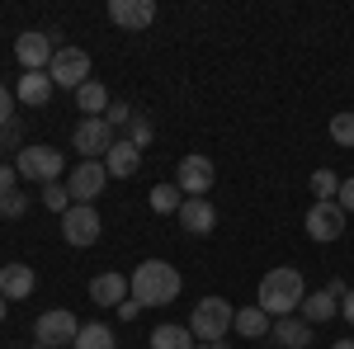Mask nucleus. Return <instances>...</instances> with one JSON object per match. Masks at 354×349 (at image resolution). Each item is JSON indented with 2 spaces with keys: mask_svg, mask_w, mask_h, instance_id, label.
I'll return each mask as SVG.
<instances>
[{
  "mask_svg": "<svg viewBox=\"0 0 354 349\" xmlns=\"http://www.w3.org/2000/svg\"><path fill=\"white\" fill-rule=\"evenodd\" d=\"M128 288H133V302H142V307H170L185 288V279L170 260H142L128 279Z\"/></svg>",
  "mask_w": 354,
  "mask_h": 349,
  "instance_id": "f257e3e1",
  "label": "nucleus"
},
{
  "mask_svg": "<svg viewBox=\"0 0 354 349\" xmlns=\"http://www.w3.org/2000/svg\"><path fill=\"white\" fill-rule=\"evenodd\" d=\"M302 297H307V283H302V274H298L293 265H279V269H270V274L260 279L255 307H265L274 321H279V317H293V312H298Z\"/></svg>",
  "mask_w": 354,
  "mask_h": 349,
  "instance_id": "f03ea898",
  "label": "nucleus"
},
{
  "mask_svg": "<svg viewBox=\"0 0 354 349\" xmlns=\"http://www.w3.org/2000/svg\"><path fill=\"white\" fill-rule=\"evenodd\" d=\"M15 170H19V180H28V185H57L62 170H66V156L57 147H19L15 151Z\"/></svg>",
  "mask_w": 354,
  "mask_h": 349,
  "instance_id": "7ed1b4c3",
  "label": "nucleus"
},
{
  "mask_svg": "<svg viewBox=\"0 0 354 349\" xmlns=\"http://www.w3.org/2000/svg\"><path fill=\"white\" fill-rule=\"evenodd\" d=\"M232 321H236V307L227 297H203V302H194L189 330H194V340H227Z\"/></svg>",
  "mask_w": 354,
  "mask_h": 349,
  "instance_id": "20e7f679",
  "label": "nucleus"
},
{
  "mask_svg": "<svg viewBox=\"0 0 354 349\" xmlns=\"http://www.w3.org/2000/svg\"><path fill=\"white\" fill-rule=\"evenodd\" d=\"M57 38H62L57 28H53V33H43V28L19 33V38H15V62H19L24 71H48V66H53V57H57V48H62Z\"/></svg>",
  "mask_w": 354,
  "mask_h": 349,
  "instance_id": "39448f33",
  "label": "nucleus"
},
{
  "mask_svg": "<svg viewBox=\"0 0 354 349\" xmlns=\"http://www.w3.org/2000/svg\"><path fill=\"white\" fill-rule=\"evenodd\" d=\"M76 335H81V321H76L66 307L43 312V317L33 321V345H43V349H71V345H76Z\"/></svg>",
  "mask_w": 354,
  "mask_h": 349,
  "instance_id": "423d86ee",
  "label": "nucleus"
},
{
  "mask_svg": "<svg viewBox=\"0 0 354 349\" xmlns=\"http://www.w3.org/2000/svg\"><path fill=\"white\" fill-rule=\"evenodd\" d=\"M100 232H104V222L95 213V203H71V208L62 213V236H66V245H76V250L95 245Z\"/></svg>",
  "mask_w": 354,
  "mask_h": 349,
  "instance_id": "0eeeda50",
  "label": "nucleus"
},
{
  "mask_svg": "<svg viewBox=\"0 0 354 349\" xmlns=\"http://www.w3.org/2000/svg\"><path fill=\"white\" fill-rule=\"evenodd\" d=\"M48 76H53V85H62V90H81V85L90 81V53L62 43L57 57H53V66H48Z\"/></svg>",
  "mask_w": 354,
  "mask_h": 349,
  "instance_id": "6e6552de",
  "label": "nucleus"
},
{
  "mask_svg": "<svg viewBox=\"0 0 354 349\" xmlns=\"http://www.w3.org/2000/svg\"><path fill=\"white\" fill-rule=\"evenodd\" d=\"M213 180H218V170H213V161H208V156H198V151L180 156V165H175V185H180V194H185V198H208Z\"/></svg>",
  "mask_w": 354,
  "mask_h": 349,
  "instance_id": "1a4fd4ad",
  "label": "nucleus"
},
{
  "mask_svg": "<svg viewBox=\"0 0 354 349\" xmlns=\"http://www.w3.org/2000/svg\"><path fill=\"white\" fill-rule=\"evenodd\" d=\"M345 222H350V213H345L340 203H312L302 227H307V236H312L317 245H330V241L345 236Z\"/></svg>",
  "mask_w": 354,
  "mask_h": 349,
  "instance_id": "9d476101",
  "label": "nucleus"
},
{
  "mask_svg": "<svg viewBox=\"0 0 354 349\" xmlns=\"http://www.w3.org/2000/svg\"><path fill=\"white\" fill-rule=\"evenodd\" d=\"M113 142H118V137H113V128L104 118H81L76 133H71V147L81 151V161H104Z\"/></svg>",
  "mask_w": 354,
  "mask_h": 349,
  "instance_id": "9b49d317",
  "label": "nucleus"
},
{
  "mask_svg": "<svg viewBox=\"0 0 354 349\" xmlns=\"http://www.w3.org/2000/svg\"><path fill=\"white\" fill-rule=\"evenodd\" d=\"M109 185V170L104 161H81L66 170V189H71V203H95Z\"/></svg>",
  "mask_w": 354,
  "mask_h": 349,
  "instance_id": "f8f14e48",
  "label": "nucleus"
},
{
  "mask_svg": "<svg viewBox=\"0 0 354 349\" xmlns=\"http://www.w3.org/2000/svg\"><path fill=\"white\" fill-rule=\"evenodd\" d=\"M109 19L118 28H128V33L151 28L156 24V0H109Z\"/></svg>",
  "mask_w": 354,
  "mask_h": 349,
  "instance_id": "ddd939ff",
  "label": "nucleus"
},
{
  "mask_svg": "<svg viewBox=\"0 0 354 349\" xmlns=\"http://www.w3.org/2000/svg\"><path fill=\"white\" fill-rule=\"evenodd\" d=\"M180 227L189 232V236H208L213 227H218V208L208 203V198H185V208H180Z\"/></svg>",
  "mask_w": 354,
  "mask_h": 349,
  "instance_id": "4468645a",
  "label": "nucleus"
},
{
  "mask_svg": "<svg viewBox=\"0 0 354 349\" xmlns=\"http://www.w3.org/2000/svg\"><path fill=\"white\" fill-rule=\"evenodd\" d=\"M128 297H133L128 279L113 274V269H104V274L90 279V302H100V307H118V302H128Z\"/></svg>",
  "mask_w": 354,
  "mask_h": 349,
  "instance_id": "2eb2a0df",
  "label": "nucleus"
},
{
  "mask_svg": "<svg viewBox=\"0 0 354 349\" xmlns=\"http://www.w3.org/2000/svg\"><path fill=\"white\" fill-rule=\"evenodd\" d=\"M104 170H109V180H133L137 170H142V151H137L128 137H118L109 147V156H104Z\"/></svg>",
  "mask_w": 354,
  "mask_h": 349,
  "instance_id": "dca6fc26",
  "label": "nucleus"
},
{
  "mask_svg": "<svg viewBox=\"0 0 354 349\" xmlns=\"http://www.w3.org/2000/svg\"><path fill=\"white\" fill-rule=\"evenodd\" d=\"M33 288H38L33 265H0V293H5V302H19V297H28Z\"/></svg>",
  "mask_w": 354,
  "mask_h": 349,
  "instance_id": "f3484780",
  "label": "nucleus"
},
{
  "mask_svg": "<svg viewBox=\"0 0 354 349\" xmlns=\"http://www.w3.org/2000/svg\"><path fill=\"white\" fill-rule=\"evenodd\" d=\"M48 95H53V76H48V71H24V76L15 81V100L28 104V109L48 104Z\"/></svg>",
  "mask_w": 354,
  "mask_h": 349,
  "instance_id": "a211bd4d",
  "label": "nucleus"
},
{
  "mask_svg": "<svg viewBox=\"0 0 354 349\" xmlns=\"http://www.w3.org/2000/svg\"><path fill=\"white\" fill-rule=\"evenodd\" d=\"M270 340H279L283 349H307L312 345V326L302 321V317H279L270 330Z\"/></svg>",
  "mask_w": 354,
  "mask_h": 349,
  "instance_id": "6ab92c4d",
  "label": "nucleus"
},
{
  "mask_svg": "<svg viewBox=\"0 0 354 349\" xmlns=\"http://www.w3.org/2000/svg\"><path fill=\"white\" fill-rule=\"evenodd\" d=\"M298 312H302V321H307V326H326L330 317H340V302H335V297H330L326 288H317V293H307V297H302V307H298Z\"/></svg>",
  "mask_w": 354,
  "mask_h": 349,
  "instance_id": "aec40b11",
  "label": "nucleus"
},
{
  "mask_svg": "<svg viewBox=\"0 0 354 349\" xmlns=\"http://www.w3.org/2000/svg\"><path fill=\"white\" fill-rule=\"evenodd\" d=\"M232 330L245 335V340H265V335L274 330V317L265 312V307H241V312H236V321H232Z\"/></svg>",
  "mask_w": 354,
  "mask_h": 349,
  "instance_id": "412c9836",
  "label": "nucleus"
},
{
  "mask_svg": "<svg viewBox=\"0 0 354 349\" xmlns=\"http://www.w3.org/2000/svg\"><path fill=\"white\" fill-rule=\"evenodd\" d=\"M113 100H109V90L100 81H85L81 90H76V109H81L85 118H104V109H109Z\"/></svg>",
  "mask_w": 354,
  "mask_h": 349,
  "instance_id": "4be33fe9",
  "label": "nucleus"
},
{
  "mask_svg": "<svg viewBox=\"0 0 354 349\" xmlns=\"http://www.w3.org/2000/svg\"><path fill=\"white\" fill-rule=\"evenodd\" d=\"M198 340H194L189 326H156L151 330V349H194Z\"/></svg>",
  "mask_w": 354,
  "mask_h": 349,
  "instance_id": "5701e85b",
  "label": "nucleus"
},
{
  "mask_svg": "<svg viewBox=\"0 0 354 349\" xmlns=\"http://www.w3.org/2000/svg\"><path fill=\"white\" fill-rule=\"evenodd\" d=\"M118 340H113V330L104 321H90V326H81V335H76V345L71 349H113Z\"/></svg>",
  "mask_w": 354,
  "mask_h": 349,
  "instance_id": "b1692460",
  "label": "nucleus"
},
{
  "mask_svg": "<svg viewBox=\"0 0 354 349\" xmlns=\"http://www.w3.org/2000/svg\"><path fill=\"white\" fill-rule=\"evenodd\" d=\"M312 194H317V203H335V194H340V175L326 170V165H317V170H312Z\"/></svg>",
  "mask_w": 354,
  "mask_h": 349,
  "instance_id": "393cba45",
  "label": "nucleus"
},
{
  "mask_svg": "<svg viewBox=\"0 0 354 349\" xmlns=\"http://www.w3.org/2000/svg\"><path fill=\"white\" fill-rule=\"evenodd\" d=\"M180 208H185L180 185H156L151 189V213H180Z\"/></svg>",
  "mask_w": 354,
  "mask_h": 349,
  "instance_id": "a878e982",
  "label": "nucleus"
},
{
  "mask_svg": "<svg viewBox=\"0 0 354 349\" xmlns=\"http://www.w3.org/2000/svg\"><path fill=\"white\" fill-rule=\"evenodd\" d=\"M330 142L345 147V151H354V113H335V118H330Z\"/></svg>",
  "mask_w": 354,
  "mask_h": 349,
  "instance_id": "bb28decb",
  "label": "nucleus"
},
{
  "mask_svg": "<svg viewBox=\"0 0 354 349\" xmlns=\"http://www.w3.org/2000/svg\"><path fill=\"white\" fill-rule=\"evenodd\" d=\"M43 208L62 217L66 208H71V189H66V185H43Z\"/></svg>",
  "mask_w": 354,
  "mask_h": 349,
  "instance_id": "cd10ccee",
  "label": "nucleus"
},
{
  "mask_svg": "<svg viewBox=\"0 0 354 349\" xmlns=\"http://www.w3.org/2000/svg\"><path fill=\"white\" fill-rule=\"evenodd\" d=\"M133 118H137V109H128L123 100H113V104L104 109V123H109L113 133H118V128H133Z\"/></svg>",
  "mask_w": 354,
  "mask_h": 349,
  "instance_id": "c85d7f7f",
  "label": "nucleus"
},
{
  "mask_svg": "<svg viewBox=\"0 0 354 349\" xmlns=\"http://www.w3.org/2000/svg\"><path fill=\"white\" fill-rule=\"evenodd\" d=\"M151 137H156V128H151V123H147V118L137 113V118H133V128H128V142H133L137 151H147V147H151Z\"/></svg>",
  "mask_w": 354,
  "mask_h": 349,
  "instance_id": "c756f323",
  "label": "nucleus"
},
{
  "mask_svg": "<svg viewBox=\"0 0 354 349\" xmlns=\"http://www.w3.org/2000/svg\"><path fill=\"white\" fill-rule=\"evenodd\" d=\"M0 213H5V217H24V213H28V198L19 194V189L0 194Z\"/></svg>",
  "mask_w": 354,
  "mask_h": 349,
  "instance_id": "7c9ffc66",
  "label": "nucleus"
},
{
  "mask_svg": "<svg viewBox=\"0 0 354 349\" xmlns=\"http://www.w3.org/2000/svg\"><path fill=\"white\" fill-rule=\"evenodd\" d=\"M19 142H24V123H19V118H15V123H10V128H0V147H5V151H10V147H19Z\"/></svg>",
  "mask_w": 354,
  "mask_h": 349,
  "instance_id": "2f4dec72",
  "label": "nucleus"
},
{
  "mask_svg": "<svg viewBox=\"0 0 354 349\" xmlns=\"http://www.w3.org/2000/svg\"><path fill=\"white\" fill-rule=\"evenodd\" d=\"M10 123H15V95L0 85V128H10Z\"/></svg>",
  "mask_w": 354,
  "mask_h": 349,
  "instance_id": "473e14b6",
  "label": "nucleus"
},
{
  "mask_svg": "<svg viewBox=\"0 0 354 349\" xmlns=\"http://www.w3.org/2000/svg\"><path fill=\"white\" fill-rule=\"evenodd\" d=\"M335 203H340L345 213H354V175H350V180H340V194H335Z\"/></svg>",
  "mask_w": 354,
  "mask_h": 349,
  "instance_id": "72a5a7b5",
  "label": "nucleus"
},
{
  "mask_svg": "<svg viewBox=\"0 0 354 349\" xmlns=\"http://www.w3.org/2000/svg\"><path fill=\"white\" fill-rule=\"evenodd\" d=\"M113 312H118V321H137V312H142V302H133V297H128V302H118Z\"/></svg>",
  "mask_w": 354,
  "mask_h": 349,
  "instance_id": "f704fd0d",
  "label": "nucleus"
},
{
  "mask_svg": "<svg viewBox=\"0 0 354 349\" xmlns=\"http://www.w3.org/2000/svg\"><path fill=\"white\" fill-rule=\"evenodd\" d=\"M15 180H19V170H15V165H0V194H10Z\"/></svg>",
  "mask_w": 354,
  "mask_h": 349,
  "instance_id": "c9c22d12",
  "label": "nucleus"
},
{
  "mask_svg": "<svg viewBox=\"0 0 354 349\" xmlns=\"http://www.w3.org/2000/svg\"><path fill=\"white\" fill-rule=\"evenodd\" d=\"M340 317H345V321L354 326V288H350V293H345V297H340Z\"/></svg>",
  "mask_w": 354,
  "mask_h": 349,
  "instance_id": "e433bc0d",
  "label": "nucleus"
},
{
  "mask_svg": "<svg viewBox=\"0 0 354 349\" xmlns=\"http://www.w3.org/2000/svg\"><path fill=\"white\" fill-rule=\"evenodd\" d=\"M326 293H330V297H335V302H340V297L350 293V288H345V279H330V283H326Z\"/></svg>",
  "mask_w": 354,
  "mask_h": 349,
  "instance_id": "4c0bfd02",
  "label": "nucleus"
},
{
  "mask_svg": "<svg viewBox=\"0 0 354 349\" xmlns=\"http://www.w3.org/2000/svg\"><path fill=\"white\" fill-rule=\"evenodd\" d=\"M194 349H232V340H198Z\"/></svg>",
  "mask_w": 354,
  "mask_h": 349,
  "instance_id": "58836bf2",
  "label": "nucleus"
},
{
  "mask_svg": "<svg viewBox=\"0 0 354 349\" xmlns=\"http://www.w3.org/2000/svg\"><path fill=\"white\" fill-rule=\"evenodd\" d=\"M330 349H354V340H335V345H330Z\"/></svg>",
  "mask_w": 354,
  "mask_h": 349,
  "instance_id": "ea45409f",
  "label": "nucleus"
},
{
  "mask_svg": "<svg viewBox=\"0 0 354 349\" xmlns=\"http://www.w3.org/2000/svg\"><path fill=\"white\" fill-rule=\"evenodd\" d=\"M5 312H10V302H5V293H0V321H5Z\"/></svg>",
  "mask_w": 354,
  "mask_h": 349,
  "instance_id": "a19ab883",
  "label": "nucleus"
}]
</instances>
